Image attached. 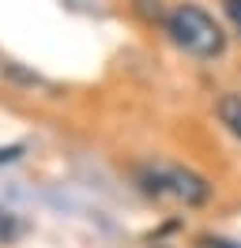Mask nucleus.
<instances>
[{
  "mask_svg": "<svg viewBox=\"0 0 241 248\" xmlns=\"http://www.w3.org/2000/svg\"><path fill=\"white\" fill-rule=\"evenodd\" d=\"M23 233V226H19V218L12 215V211H4L0 207V245H12L15 237Z\"/></svg>",
  "mask_w": 241,
  "mask_h": 248,
  "instance_id": "4",
  "label": "nucleus"
},
{
  "mask_svg": "<svg viewBox=\"0 0 241 248\" xmlns=\"http://www.w3.org/2000/svg\"><path fill=\"white\" fill-rule=\"evenodd\" d=\"M143 188L155 192V196H166V200H177V203H204L211 196L207 181L200 173L185 170V166H147L143 170Z\"/></svg>",
  "mask_w": 241,
  "mask_h": 248,
  "instance_id": "2",
  "label": "nucleus"
},
{
  "mask_svg": "<svg viewBox=\"0 0 241 248\" xmlns=\"http://www.w3.org/2000/svg\"><path fill=\"white\" fill-rule=\"evenodd\" d=\"M226 16L234 19V27L241 31V0H226Z\"/></svg>",
  "mask_w": 241,
  "mask_h": 248,
  "instance_id": "6",
  "label": "nucleus"
},
{
  "mask_svg": "<svg viewBox=\"0 0 241 248\" xmlns=\"http://www.w3.org/2000/svg\"><path fill=\"white\" fill-rule=\"evenodd\" d=\"M219 117H223V124L241 140V94H223V102H219Z\"/></svg>",
  "mask_w": 241,
  "mask_h": 248,
  "instance_id": "3",
  "label": "nucleus"
},
{
  "mask_svg": "<svg viewBox=\"0 0 241 248\" xmlns=\"http://www.w3.org/2000/svg\"><path fill=\"white\" fill-rule=\"evenodd\" d=\"M200 248H241L238 241H230V237H215V233H204L200 237Z\"/></svg>",
  "mask_w": 241,
  "mask_h": 248,
  "instance_id": "5",
  "label": "nucleus"
},
{
  "mask_svg": "<svg viewBox=\"0 0 241 248\" xmlns=\"http://www.w3.org/2000/svg\"><path fill=\"white\" fill-rule=\"evenodd\" d=\"M170 34L181 49H189L192 57H219L226 49V34L215 19L196 8V4H181L177 12L170 16Z\"/></svg>",
  "mask_w": 241,
  "mask_h": 248,
  "instance_id": "1",
  "label": "nucleus"
}]
</instances>
